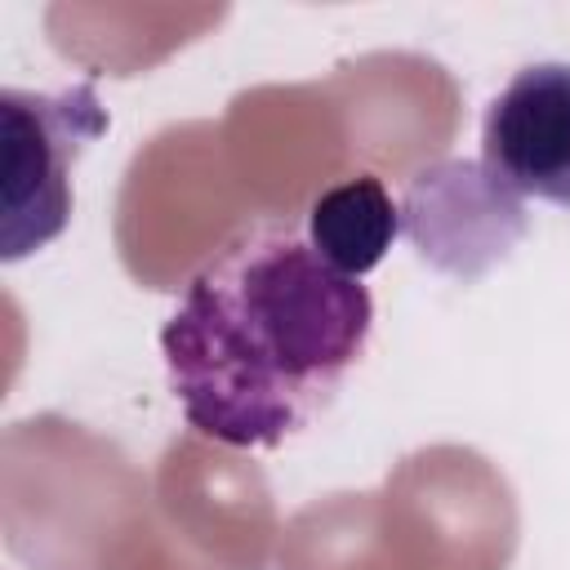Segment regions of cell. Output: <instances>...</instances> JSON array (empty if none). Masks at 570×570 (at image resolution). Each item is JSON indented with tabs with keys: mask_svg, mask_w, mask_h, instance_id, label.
I'll use <instances>...</instances> for the list:
<instances>
[{
	"mask_svg": "<svg viewBox=\"0 0 570 570\" xmlns=\"http://www.w3.org/2000/svg\"><path fill=\"white\" fill-rule=\"evenodd\" d=\"M481 169L521 200L570 209V62H525L481 116Z\"/></svg>",
	"mask_w": 570,
	"mask_h": 570,
	"instance_id": "obj_3",
	"label": "cell"
},
{
	"mask_svg": "<svg viewBox=\"0 0 570 570\" xmlns=\"http://www.w3.org/2000/svg\"><path fill=\"white\" fill-rule=\"evenodd\" d=\"M374 334V298L303 227L267 218L227 236L160 325L169 392L205 441L281 450L343 392Z\"/></svg>",
	"mask_w": 570,
	"mask_h": 570,
	"instance_id": "obj_1",
	"label": "cell"
},
{
	"mask_svg": "<svg viewBox=\"0 0 570 570\" xmlns=\"http://www.w3.org/2000/svg\"><path fill=\"white\" fill-rule=\"evenodd\" d=\"M303 232L330 267L361 281L387 258L392 240L401 236V209L374 174H356V178L325 187L307 205Z\"/></svg>",
	"mask_w": 570,
	"mask_h": 570,
	"instance_id": "obj_4",
	"label": "cell"
},
{
	"mask_svg": "<svg viewBox=\"0 0 570 570\" xmlns=\"http://www.w3.org/2000/svg\"><path fill=\"white\" fill-rule=\"evenodd\" d=\"M4 227L0 254L18 263L49 240H58L71 223V169L89 151L94 138L107 134L111 116L89 85H71L58 94L4 89Z\"/></svg>",
	"mask_w": 570,
	"mask_h": 570,
	"instance_id": "obj_2",
	"label": "cell"
}]
</instances>
